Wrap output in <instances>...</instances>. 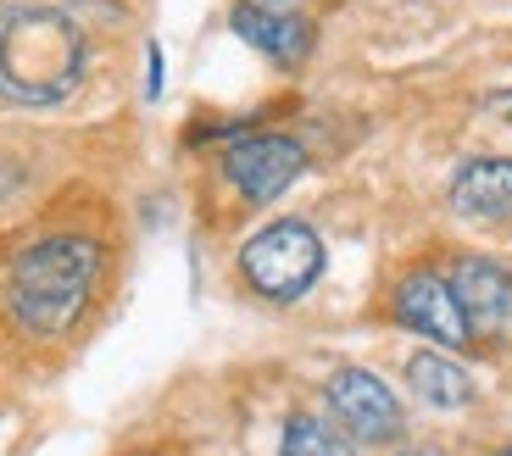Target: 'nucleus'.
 <instances>
[{
  "label": "nucleus",
  "mask_w": 512,
  "mask_h": 456,
  "mask_svg": "<svg viewBox=\"0 0 512 456\" xmlns=\"http://www.w3.org/2000/svg\"><path fill=\"white\" fill-rule=\"evenodd\" d=\"M323 401H329L334 423L346 429V440H357V445L401 440V401L390 395V384L373 379L368 368H340L323 384Z\"/></svg>",
  "instance_id": "4"
},
{
  "label": "nucleus",
  "mask_w": 512,
  "mask_h": 456,
  "mask_svg": "<svg viewBox=\"0 0 512 456\" xmlns=\"http://www.w3.org/2000/svg\"><path fill=\"white\" fill-rule=\"evenodd\" d=\"M490 112H496V117H507V123H512V89H501V95H490Z\"/></svg>",
  "instance_id": "13"
},
{
  "label": "nucleus",
  "mask_w": 512,
  "mask_h": 456,
  "mask_svg": "<svg viewBox=\"0 0 512 456\" xmlns=\"http://www.w3.org/2000/svg\"><path fill=\"white\" fill-rule=\"evenodd\" d=\"M401 456H440L435 445H418V451H401Z\"/></svg>",
  "instance_id": "14"
},
{
  "label": "nucleus",
  "mask_w": 512,
  "mask_h": 456,
  "mask_svg": "<svg viewBox=\"0 0 512 456\" xmlns=\"http://www.w3.org/2000/svg\"><path fill=\"white\" fill-rule=\"evenodd\" d=\"M496 456H512V451H496Z\"/></svg>",
  "instance_id": "15"
},
{
  "label": "nucleus",
  "mask_w": 512,
  "mask_h": 456,
  "mask_svg": "<svg viewBox=\"0 0 512 456\" xmlns=\"http://www.w3.org/2000/svg\"><path fill=\"white\" fill-rule=\"evenodd\" d=\"M451 295L462 306V323L479 340H512V273L485 256H462L451 267Z\"/></svg>",
  "instance_id": "6"
},
{
  "label": "nucleus",
  "mask_w": 512,
  "mask_h": 456,
  "mask_svg": "<svg viewBox=\"0 0 512 456\" xmlns=\"http://www.w3.org/2000/svg\"><path fill=\"white\" fill-rule=\"evenodd\" d=\"M90 45L56 6H17L0 17V95L17 106H56L84 84Z\"/></svg>",
  "instance_id": "1"
},
{
  "label": "nucleus",
  "mask_w": 512,
  "mask_h": 456,
  "mask_svg": "<svg viewBox=\"0 0 512 456\" xmlns=\"http://www.w3.org/2000/svg\"><path fill=\"white\" fill-rule=\"evenodd\" d=\"M451 206L462 217H512V156H479L451 178Z\"/></svg>",
  "instance_id": "9"
},
{
  "label": "nucleus",
  "mask_w": 512,
  "mask_h": 456,
  "mask_svg": "<svg viewBox=\"0 0 512 456\" xmlns=\"http://www.w3.org/2000/svg\"><path fill=\"white\" fill-rule=\"evenodd\" d=\"M223 173L245 201H273L307 173V151L290 140V134H240V140L223 151Z\"/></svg>",
  "instance_id": "5"
},
{
  "label": "nucleus",
  "mask_w": 512,
  "mask_h": 456,
  "mask_svg": "<svg viewBox=\"0 0 512 456\" xmlns=\"http://www.w3.org/2000/svg\"><path fill=\"white\" fill-rule=\"evenodd\" d=\"M234 34L245 45H256L262 56H273L279 67H301L318 45V28L301 12H284V6H256V0H240L234 6Z\"/></svg>",
  "instance_id": "8"
},
{
  "label": "nucleus",
  "mask_w": 512,
  "mask_h": 456,
  "mask_svg": "<svg viewBox=\"0 0 512 456\" xmlns=\"http://www.w3.org/2000/svg\"><path fill=\"white\" fill-rule=\"evenodd\" d=\"M240 273H245V284H251L256 295H268V301H301L323 273V240L307 223H295V217L268 223L262 234L245 240Z\"/></svg>",
  "instance_id": "3"
},
{
  "label": "nucleus",
  "mask_w": 512,
  "mask_h": 456,
  "mask_svg": "<svg viewBox=\"0 0 512 456\" xmlns=\"http://www.w3.org/2000/svg\"><path fill=\"white\" fill-rule=\"evenodd\" d=\"M407 384L423 406H435V412H457V406L474 401V384L468 373L451 362L446 351H412L407 356Z\"/></svg>",
  "instance_id": "10"
},
{
  "label": "nucleus",
  "mask_w": 512,
  "mask_h": 456,
  "mask_svg": "<svg viewBox=\"0 0 512 456\" xmlns=\"http://www.w3.org/2000/svg\"><path fill=\"white\" fill-rule=\"evenodd\" d=\"M279 456H357L346 440V429L334 418H318V412H295L284 423V440H279Z\"/></svg>",
  "instance_id": "11"
},
{
  "label": "nucleus",
  "mask_w": 512,
  "mask_h": 456,
  "mask_svg": "<svg viewBox=\"0 0 512 456\" xmlns=\"http://www.w3.org/2000/svg\"><path fill=\"white\" fill-rule=\"evenodd\" d=\"M95 273H101V245L84 234H51L34 240L12 262V317L39 340H56L78 323V312L90 306Z\"/></svg>",
  "instance_id": "2"
},
{
  "label": "nucleus",
  "mask_w": 512,
  "mask_h": 456,
  "mask_svg": "<svg viewBox=\"0 0 512 456\" xmlns=\"http://www.w3.org/2000/svg\"><path fill=\"white\" fill-rule=\"evenodd\" d=\"M396 323L412 334H423V340L435 345H468L474 334H468V323H462V306L457 295H451V279L446 273H429V267H418V273H407L396 290Z\"/></svg>",
  "instance_id": "7"
},
{
  "label": "nucleus",
  "mask_w": 512,
  "mask_h": 456,
  "mask_svg": "<svg viewBox=\"0 0 512 456\" xmlns=\"http://www.w3.org/2000/svg\"><path fill=\"white\" fill-rule=\"evenodd\" d=\"M145 56H151V62H145V95H151V101H156V95H162V51H156V45H151V51H145Z\"/></svg>",
  "instance_id": "12"
}]
</instances>
